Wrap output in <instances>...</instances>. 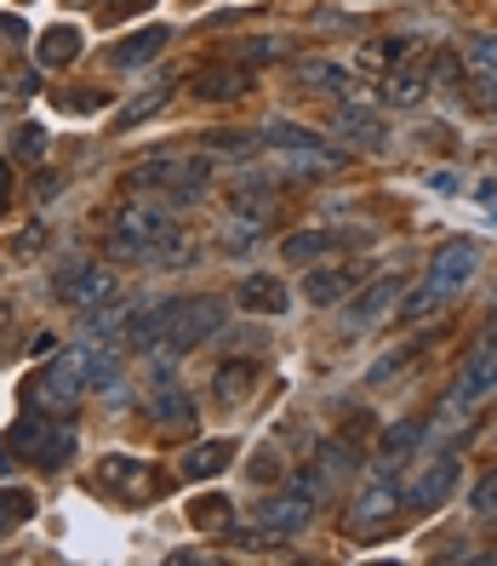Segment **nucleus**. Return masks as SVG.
I'll return each mask as SVG.
<instances>
[{"label": "nucleus", "mask_w": 497, "mask_h": 566, "mask_svg": "<svg viewBox=\"0 0 497 566\" xmlns=\"http://www.w3.org/2000/svg\"><path fill=\"white\" fill-rule=\"evenodd\" d=\"M480 275V241H469V235H457V241H446L435 258H429V270H423V286L429 292H441L446 304L463 292Z\"/></svg>", "instance_id": "obj_5"}, {"label": "nucleus", "mask_w": 497, "mask_h": 566, "mask_svg": "<svg viewBox=\"0 0 497 566\" xmlns=\"http://www.w3.org/2000/svg\"><path fill=\"white\" fill-rule=\"evenodd\" d=\"M229 321V304L218 292H194V297H178V315H172V326H166V338L155 344V366L166 373L172 360H183L189 349H201L212 332Z\"/></svg>", "instance_id": "obj_2"}, {"label": "nucleus", "mask_w": 497, "mask_h": 566, "mask_svg": "<svg viewBox=\"0 0 497 566\" xmlns=\"http://www.w3.org/2000/svg\"><path fill=\"white\" fill-rule=\"evenodd\" d=\"M497 389V332L463 360V378H457V401H480V395Z\"/></svg>", "instance_id": "obj_19"}, {"label": "nucleus", "mask_w": 497, "mask_h": 566, "mask_svg": "<svg viewBox=\"0 0 497 566\" xmlns=\"http://www.w3.org/2000/svg\"><path fill=\"white\" fill-rule=\"evenodd\" d=\"M401 504H406V497H401V486L389 481V463H378L372 481L360 486V497L349 504V532H378L383 521L401 515Z\"/></svg>", "instance_id": "obj_6"}, {"label": "nucleus", "mask_w": 497, "mask_h": 566, "mask_svg": "<svg viewBox=\"0 0 497 566\" xmlns=\"http://www.w3.org/2000/svg\"><path fill=\"white\" fill-rule=\"evenodd\" d=\"M429 70H435V57H429V52H412L406 70H389V75H383V104H389V109L423 104L429 86H435V81H429Z\"/></svg>", "instance_id": "obj_9"}, {"label": "nucleus", "mask_w": 497, "mask_h": 566, "mask_svg": "<svg viewBox=\"0 0 497 566\" xmlns=\"http://www.w3.org/2000/svg\"><path fill=\"white\" fill-rule=\"evenodd\" d=\"M29 515H35V497H29L23 486H0V532L23 526Z\"/></svg>", "instance_id": "obj_32"}, {"label": "nucleus", "mask_w": 497, "mask_h": 566, "mask_svg": "<svg viewBox=\"0 0 497 566\" xmlns=\"http://www.w3.org/2000/svg\"><path fill=\"white\" fill-rule=\"evenodd\" d=\"M235 304H241L246 315H286L292 292H286L275 275H241V281H235Z\"/></svg>", "instance_id": "obj_16"}, {"label": "nucleus", "mask_w": 497, "mask_h": 566, "mask_svg": "<svg viewBox=\"0 0 497 566\" xmlns=\"http://www.w3.org/2000/svg\"><path fill=\"white\" fill-rule=\"evenodd\" d=\"M183 172H189V160H183V155H149V160H138V166L126 172V189H131V195H155V189L166 195Z\"/></svg>", "instance_id": "obj_17"}, {"label": "nucleus", "mask_w": 497, "mask_h": 566, "mask_svg": "<svg viewBox=\"0 0 497 566\" xmlns=\"http://www.w3.org/2000/svg\"><path fill=\"white\" fill-rule=\"evenodd\" d=\"M7 326H12V310H7V304H0V332H7Z\"/></svg>", "instance_id": "obj_46"}, {"label": "nucleus", "mask_w": 497, "mask_h": 566, "mask_svg": "<svg viewBox=\"0 0 497 566\" xmlns=\"http://www.w3.org/2000/svg\"><path fill=\"white\" fill-rule=\"evenodd\" d=\"M172 81H155V86H144L138 97H126V104L115 109V132H131V126H144V120H155L166 104H172Z\"/></svg>", "instance_id": "obj_23"}, {"label": "nucleus", "mask_w": 497, "mask_h": 566, "mask_svg": "<svg viewBox=\"0 0 497 566\" xmlns=\"http://www.w3.org/2000/svg\"><path fill=\"white\" fill-rule=\"evenodd\" d=\"M292 81L304 86V92L338 97V104H349V97H355V75H349V70H338L331 57H297V63H292Z\"/></svg>", "instance_id": "obj_11"}, {"label": "nucleus", "mask_w": 497, "mask_h": 566, "mask_svg": "<svg viewBox=\"0 0 497 566\" xmlns=\"http://www.w3.org/2000/svg\"><path fill=\"white\" fill-rule=\"evenodd\" d=\"M463 97H469L475 115H497V70H475V81L463 86Z\"/></svg>", "instance_id": "obj_33"}, {"label": "nucleus", "mask_w": 497, "mask_h": 566, "mask_svg": "<svg viewBox=\"0 0 497 566\" xmlns=\"http://www.w3.org/2000/svg\"><path fill=\"white\" fill-rule=\"evenodd\" d=\"M315 458H320V470H326L331 481H338V475H349V470H360V452H355V447H343V441H326Z\"/></svg>", "instance_id": "obj_34"}, {"label": "nucleus", "mask_w": 497, "mask_h": 566, "mask_svg": "<svg viewBox=\"0 0 497 566\" xmlns=\"http://www.w3.org/2000/svg\"><path fill=\"white\" fill-rule=\"evenodd\" d=\"M189 521L201 526V532H229V521H235V510H229V497L207 492V497H194V504H189Z\"/></svg>", "instance_id": "obj_31"}, {"label": "nucleus", "mask_w": 497, "mask_h": 566, "mask_svg": "<svg viewBox=\"0 0 497 566\" xmlns=\"http://www.w3.org/2000/svg\"><path fill=\"white\" fill-rule=\"evenodd\" d=\"M355 281H360V270H309L304 275V297L315 310H338L343 297L355 292Z\"/></svg>", "instance_id": "obj_22"}, {"label": "nucleus", "mask_w": 497, "mask_h": 566, "mask_svg": "<svg viewBox=\"0 0 497 566\" xmlns=\"http://www.w3.org/2000/svg\"><path fill=\"white\" fill-rule=\"evenodd\" d=\"M412 360V349H394V355H383L378 366H372V373H367V384H389L394 373H401V366Z\"/></svg>", "instance_id": "obj_38"}, {"label": "nucleus", "mask_w": 497, "mask_h": 566, "mask_svg": "<svg viewBox=\"0 0 497 566\" xmlns=\"http://www.w3.org/2000/svg\"><path fill=\"white\" fill-rule=\"evenodd\" d=\"M12 92H23V97H29V92H41V70H23V75L12 81Z\"/></svg>", "instance_id": "obj_45"}, {"label": "nucleus", "mask_w": 497, "mask_h": 566, "mask_svg": "<svg viewBox=\"0 0 497 566\" xmlns=\"http://www.w3.org/2000/svg\"><path fill=\"white\" fill-rule=\"evenodd\" d=\"M286 486H292L297 497H309V504H320V497L331 492V475H326V470H315V463H309V470H297V475H292Z\"/></svg>", "instance_id": "obj_35"}, {"label": "nucleus", "mask_w": 497, "mask_h": 566, "mask_svg": "<svg viewBox=\"0 0 497 566\" xmlns=\"http://www.w3.org/2000/svg\"><path fill=\"white\" fill-rule=\"evenodd\" d=\"M46 149H52L46 126H35V120L12 126V160H29V166H41V160H46Z\"/></svg>", "instance_id": "obj_30"}, {"label": "nucleus", "mask_w": 497, "mask_h": 566, "mask_svg": "<svg viewBox=\"0 0 497 566\" xmlns=\"http://www.w3.org/2000/svg\"><path fill=\"white\" fill-rule=\"evenodd\" d=\"M201 104H235V97L252 92V70H241L235 57L229 63H207V70H194V86H189Z\"/></svg>", "instance_id": "obj_8"}, {"label": "nucleus", "mask_w": 497, "mask_h": 566, "mask_svg": "<svg viewBox=\"0 0 497 566\" xmlns=\"http://www.w3.org/2000/svg\"><path fill=\"white\" fill-rule=\"evenodd\" d=\"M338 138H343L349 149H378V144H383V120H378L372 109H360V104H343V109H338Z\"/></svg>", "instance_id": "obj_25"}, {"label": "nucleus", "mask_w": 497, "mask_h": 566, "mask_svg": "<svg viewBox=\"0 0 497 566\" xmlns=\"http://www.w3.org/2000/svg\"><path fill=\"white\" fill-rule=\"evenodd\" d=\"M401 297H406V286L394 281V275H383V281H372L367 292H355V304H349V332H372V326H383L394 310H401Z\"/></svg>", "instance_id": "obj_7"}, {"label": "nucleus", "mask_w": 497, "mask_h": 566, "mask_svg": "<svg viewBox=\"0 0 497 566\" xmlns=\"http://www.w3.org/2000/svg\"><path fill=\"white\" fill-rule=\"evenodd\" d=\"M75 418L70 412H57V418H35V412H29L18 429H12V436H7V447H18V452H29V458H35V470H63V463H70L75 458Z\"/></svg>", "instance_id": "obj_3"}, {"label": "nucleus", "mask_w": 497, "mask_h": 566, "mask_svg": "<svg viewBox=\"0 0 497 566\" xmlns=\"http://www.w3.org/2000/svg\"><path fill=\"white\" fill-rule=\"evenodd\" d=\"M115 355H104V349H70V355H57V360H46V373H41V384H35V395L46 401V412H70L86 389H104V384H115Z\"/></svg>", "instance_id": "obj_1"}, {"label": "nucleus", "mask_w": 497, "mask_h": 566, "mask_svg": "<svg viewBox=\"0 0 497 566\" xmlns=\"http://www.w3.org/2000/svg\"><path fill=\"white\" fill-rule=\"evenodd\" d=\"M235 452H241V447L229 441V436H223V441H201V447H189L183 475H189V481H212V475H223L229 463H235Z\"/></svg>", "instance_id": "obj_24"}, {"label": "nucleus", "mask_w": 497, "mask_h": 566, "mask_svg": "<svg viewBox=\"0 0 497 566\" xmlns=\"http://www.w3.org/2000/svg\"><path fill=\"white\" fill-rule=\"evenodd\" d=\"M246 470H252V481H281L286 475V458L275 447H257V458L246 463Z\"/></svg>", "instance_id": "obj_36"}, {"label": "nucleus", "mask_w": 497, "mask_h": 566, "mask_svg": "<svg viewBox=\"0 0 497 566\" xmlns=\"http://www.w3.org/2000/svg\"><path fill=\"white\" fill-rule=\"evenodd\" d=\"M194 418H201V407H194L183 389H166L149 401V423L166 429V436H194Z\"/></svg>", "instance_id": "obj_21"}, {"label": "nucleus", "mask_w": 497, "mask_h": 566, "mask_svg": "<svg viewBox=\"0 0 497 566\" xmlns=\"http://www.w3.org/2000/svg\"><path fill=\"white\" fill-rule=\"evenodd\" d=\"M172 315H178V297H166V304L144 310L138 321H126V349H155L166 338V326H172Z\"/></svg>", "instance_id": "obj_26"}, {"label": "nucleus", "mask_w": 497, "mask_h": 566, "mask_svg": "<svg viewBox=\"0 0 497 566\" xmlns=\"http://www.w3.org/2000/svg\"><path fill=\"white\" fill-rule=\"evenodd\" d=\"M12 201V155H0V207Z\"/></svg>", "instance_id": "obj_44"}, {"label": "nucleus", "mask_w": 497, "mask_h": 566, "mask_svg": "<svg viewBox=\"0 0 497 566\" xmlns=\"http://www.w3.org/2000/svg\"><path fill=\"white\" fill-rule=\"evenodd\" d=\"M417 441H423V423H417V418L389 423L383 436H378V463H401L406 452H417Z\"/></svg>", "instance_id": "obj_27"}, {"label": "nucleus", "mask_w": 497, "mask_h": 566, "mask_svg": "<svg viewBox=\"0 0 497 566\" xmlns=\"http://www.w3.org/2000/svg\"><path fill=\"white\" fill-rule=\"evenodd\" d=\"M429 81H435L441 92H452V86L463 81V63H457L452 52H441V57H435V70H429Z\"/></svg>", "instance_id": "obj_37"}, {"label": "nucleus", "mask_w": 497, "mask_h": 566, "mask_svg": "<svg viewBox=\"0 0 497 566\" xmlns=\"http://www.w3.org/2000/svg\"><path fill=\"white\" fill-rule=\"evenodd\" d=\"M286 57H292V41H281V35L235 41V63H241V70H263V63H286Z\"/></svg>", "instance_id": "obj_28"}, {"label": "nucleus", "mask_w": 497, "mask_h": 566, "mask_svg": "<svg viewBox=\"0 0 497 566\" xmlns=\"http://www.w3.org/2000/svg\"><path fill=\"white\" fill-rule=\"evenodd\" d=\"M469 63H475V70H497V35H480L469 46Z\"/></svg>", "instance_id": "obj_41"}, {"label": "nucleus", "mask_w": 497, "mask_h": 566, "mask_svg": "<svg viewBox=\"0 0 497 566\" xmlns=\"http://www.w3.org/2000/svg\"><path fill=\"white\" fill-rule=\"evenodd\" d=\"M166 41H172V29H166V23H149V29H131L126 41H115L104 57H109V70H138V63H149V57L166 52Z\"/></svg>", "instance_id": "obj_13"}, {"label": "nucleus", "mask_w": 497, "mask_h": 566, "mask_svg": "<svg viewBox=\"0 0 497 566\" xmlns=\"http://www.w3.org/2000/svg\"><path fill=\"white\" fill-rule=\"evenodd\" d=\"M257 144H263V138H257L252 126H223V132H207V138H201L207 155H252Z\"/></svg>", "instance_id": "obj_29"}, {"label": "nucleus", "mask_w": 497, "mask_h": 566, "mask_svg": "<svg viewBox=\"0 0 497 566\" xmlns=\"http://www.w3.org/2000/svg\"><path fill=\"white\" fill-rule=\"evenodd\" d=\"M18 41H29L23 18H0V52H7V46H18Z\"/></svg>", "instance_id": "obj_43"}, {"label": "nucleus", "mask_w": 497, "mask_h": 566, "mask_svg": "<svg viewBox=\"0 0 497 566\" xmlns=\"http://www.w3.org/2000/svg\"><path fill=\"white\" fill-rule=\"evenodd\" d=\"M469 504H475V515H497V475H486V481L475 486Z\"/></svg>", "instance_id": "obj_39"}, {"label": "nucleus", "mask_w": 497, "mask_h": 566, "mask_svg": "<svg viewBox=\"0 0 497 566\" xmlns=\"http://www.w3.org/2000/svg\"><path fill=\"white\" fill-rule=\"evenodd\" d=\"M81 57V29L75 23H52L35 35V70H70Z\"/></svg>", "instance_id": "obj_20"}, {"label": "nucleus", "mask_w": 497, "mask_h": 566, "mask_svg": "<svg viewBox=\"0 0 497 566\" xmlns=\"http://www.w3.org/2000/svg\"><path fill=\"white\" fill-rule=\"evenodd\" d=\"M104 104H109V92H75V97H63V109H75V115L81 109L92 115V109H104Z\"/></svg>", "instance_id": "obj_42"}, {"label": "nucleus", "mask_w": 497, "mask_h": 566, "mask_svg": "<svg viewBox=\"0 0 497 566\" xmlns=\"http://www.w3.org/2000/svg\"><path fill=\"white\" fill-rule=\"evenodd\" d=\"M457 481H463V463L446 452V458H435V463H429V470L417 475V486L406 492V504L417 510V515H429V510H441L446 504V497L457 492Z\"/></svg>", "instance_id": "obj_10"}, {"label": "nucleus", "mask_w": 497, "mask_h": 566, "mask_svg": "<svg viewBox=\"0 0 497 566\" xmlns=\"http://www.w3.org/2000/svg\"><path fill=\"white\" fill-rule=\"evenodd\" d=\"M52 292H57L70 310L92 315V310L115 304V297H120V281H115V270H104V263H63V270L52 275Z\"/></svg>", "instance_id": "obj_4"}, {"label": "nucleus", "mask_w": 497, "mask_h": 566, "mask_svg": "<svg viewBox=\"0 0 497 566\" xmlns=\"http://www.w3.org/2000/svg\"><path fill=\"white\" fill-rule=\"evenodd\" d=\"M257 378H263V366L257 360H223L218 373H212V401L218 407H246V395L257 389Z\"/></svg>", "instance_id": "obj_15"}, {"label": "nucleus", "mask_w": 497, "mask_h": 566, "mask_svg": "<svg viewBox=\"0 0 497 566\" xmlns=\"http://www.w3.org/2000/svg\"><path fill=\"white\" fill-rule=\"evenodd\" d=\"M144 475H149V463L131 458V452H104V458L92 463V486L104 492V497L109 492H126L131 497V481H144Z\"/></svg>", "instance_id": "obj_18"}, {"label": "nucleus", "mask_w": 497, "mask_h": 566, "mask_svg": "<svg viewBox=\"0 0 497 566\" xmlns=\"http://www.w3.org/2000/svg\"><path fill=\"white\" fill-rule=\"evenodd\" d=\"M41 247H46V223H29L23 235L12 241V252H18V258H29V252H41Z\"/></svg>", "instance_id": "obj_40"}, {"label": "nucleus", "mask_w": 497, "mask_h": 566, "mask_svg": "<svg viewBox=\"0 0 497 566\" xmlns=\"http://www.w3.org/2000/svg\"><path fill=\"white\" fill-rule=\"evenodd\" d=\"M355 229H297V235L281 241V258L292 263V270H304V263H320L331 247H349Z\"/></svg>", "instance_id": "obj_12"}, {"label": "nucleus", "mask_w": 497, "mask_h": 566, "mask_svg": "<svg viewBox=\"0 0 497 566\" xmlns=\"http://www.w3.org/2000/svg\"><path fill=\"white\" fill-rule=\"evenodd\" d=\"M309 515H315V504H309V497H297L292 486H286V492H275V497H263V504H257V526L281 532V538H292V532H304V526H309Z\"/></svg>", "instance_id": "obj_14"}]
</instances>
